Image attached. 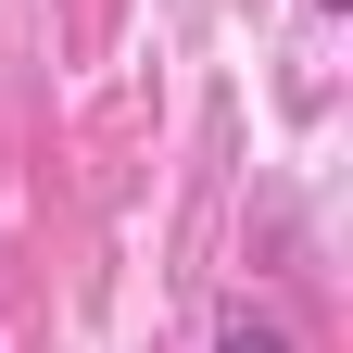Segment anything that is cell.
<instances>
[{"mask_svg":"<svg viewBox=\"0 0 353 353\" xmlns=\"http://www.w3.org/2000/svg\"><path fill=\"white\" fill-rule=\"evenodd\" d=\"M214 353H303L278 316H228V328H214Z\"/></svg>","mask_w":353,"mask_h":353,"instance_id":"cell-1","label":"cell"}]
</instances>
